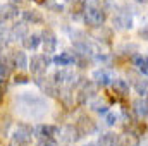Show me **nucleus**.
I'll return each mask as SVG.
<instances>
[{"label": "nucleus", "mask_w": 148, "mask_h": 146, "mask_svg": "<svg viewBox=\"0 0 148 146\" xmlns=\"http://www.w3.org/2000/svg\"><path fill=\"white\" fill-rule=\"evenodd\" d=\"M83 19L88 26H93V28L103 26L107 19V12L102 7L100 0H83Z\"/></svg>", "instance_id": "1"}, {"label": "nucleus", "mask_w": 148, "mask_h": 146, "mask_svg": "<svg viewBox=\"0 0 148 146\" xmlns=\"http://www.w3.org/2000/svg\"><path fill=\"white\" fill-rule=\"evenodd\" d=\"M112 23L117 31H127L133 28V16L127 9H119V10H115Z\"/></svg>", "instance_id": "2"}, {"label": "nucleus", "mask_w": 148, "mask_h": 146, "mask_svg": "<svg viewBox=\"0 0 148 146\" xmlns=\"http://www.w3.org/2000/svg\"><path fill=\"white\" fill-rule=\"evenodd\" d=\"M48 64H50V55L43 53V55H35L31 60H29V71L35 77H43L47 74L48 69Z\"/></svg>", "instance_id": "3"}, {"label": "nucleus", "mask_w": 148, "mask_h": 146, "mask_svg": "<svg viewBox=\"0 0 148 146\" xmlns=\"http://www.w3.org/2000/svg\"><path fill=\"white\" fill-rule=\"evenodd\" d=\"M33 138V127L28 124H19V127L12 134V143L17 146H28Z\"/></svg>", "instance_id": "4"}, {"label": "nucleus", "mask_w": 148, "mask_h": 146, "mask_svg": "<svg viewBox=\"0 0 148 146\" xmlns=\"http://www.w3.org/2000/svg\"><path fill=\"white\" fill-rule=\"evenodd\" d=\"M98 86L95 84V81H88V79H81L79 83V91H77V102L79 103H86L88 98H91L97 93Z\"/></svg>", "instance_id": "5"}, {"label": "nucleus", "mask_w": 148, "mask_h": 146, "mask_svg": "<svg viewBox=\"0 0 148 146\" xmlns=\"http://www.w3.org/2000/svg\"><path fill=\"white\" fill-rule=\"evenodd\" d=\"M41 43H43V52L47 55H52L55 53L57 50V36L52 29H43L41 33Z\"/></svg>", "instance_id": "6"}, {"label": "nucleus", "mask_w": 148, "mask_h": 146, "mask_svg": "<svg viewBox=\"0 0 148 146\" xmlns=\"http://www.w3.org/2000/svg\"><path fill=\"white\" fill-rule=\"evenodd\" d=\"M93 81H95V84L98 86V88H105V86H110L112 81H114V76L109 69H105V67H100L98 71H95L93 72Z\"/></svg>", "instance_id": "7"}, {"label": "nucleus", "mask_w": 148, "mask_h": 146, "mask_svg": "<svg viewBox=\"0 0 148 146\" xmlns=\"http://www.w3.org/2000/svg\"><path fill=\"white\" fill-rule=\"evenodd\" d=\"M76 127H77V131H79L81 136H90V134H93V132L97 131L95 122H93L88 115H81V117L77 119V122H76Z\"/></svg>", "instance_id": "8"}, {"label": "nucleus", "mask_w": 148, "mask_h": 146, "mask_svg": "<svg viewBox=\"0 0 148 146\" xmlns=\"http://www.w3.org/2000/svg\"><path fill=\"white\" fill-rule=\"evenodd\" d=\"M73 46L77 55H83V57H91L93 55V46H91V43L86 38L73 40Z\"/></svg>", "instance_id": "9"}, {"label": "nucleus", "mask_w": 148, "mask_h": 146, "mask_svg": "<svg viewBox=\"0 0 148 146\" xmlns=\"http://www.w3.org/2000/svg\"><path fill=\"white\" fill-rule=\"evenodd\" d=\"M19 16V9L16 7V3H3L0 5V21L7 23V21H12Z\"/></svg>", "instance_id": "10"}, {"label": "nucleus", "mask_w": 148, "mask_h": 146, "mask_svg": "<svg viewBox=\"0 0 148 146\" xmlns=\"http://www.w3.org/2000/svg\"><path fill=\"white\" fill-rule=\"evenodd\" d=\"M57 132H59V129L50 124H40L36 127H33V134L36 138H53Z\"/></svg>", "instance_id": "11"}, {"label": "nucleus", "mask_w": 148, "mask_h": 146, "mask_svg": "<svg viewBox=\"0 0 148 146\" xmlns=\"http://www.w3.org/2000/svg\"><path fill=\"white\" fill-rule=\"evenodd\" d=\"M53 64L57 67H69L76 64V53H71V52H62L59 55L53 57Z\"/></svg>", "instance_id": "12"}, {"label": "nucleus", "mask_w": 148, "mask_h": 146, "mask_svg": "<svg viewBox=\"0 0 148 146\" xmlns=\"http://www.w3.org/2000/svg\"><path fill=\"white\" fill-rule=\"evenodd\" d=\"M131 77H133V81H131V86L134 88V91L138 93V95H147L148 93V81L147 79H143L141 76H138V74L131 72Z\"/></svg>", "instance_id": "13"}, {"label": "nucleus", "mask_w": 148, "mask_h": 146, "mask_svg": "<svg viewBox=\"0 0 148 146\" xmlns=\"http://www.w3.org/2000/svg\"><path fill=\"white\" fill-rule=\"evenodd\" d=\"M28 35H29V33H28V26H26V23L14 24L12 29H10V40H14V41H23Z\"/></svg>", "instance_id": "14"}, {"label": "nucleus", "mask_w": 148, "mask_h": 146, "mask_svg": "<svg viewBox=\"0 0 148 146\" xmlns=\"http://www.w3.org/2000/svg\"><path fill=\"white\" fill-rule=\"evenodd\" d=\"M133 112L138 119H145L148 117V102L145 98H136L133 102Z\"/></svg>", "instance_id": "15"}, {"label": "nucleus", "mask_w": 148, "mask_h": 146, "mask_svg": "<svg viewBox=\"0 0 148 146\" xmlns=\"http://www.w3.org/2000/svg\"><path fill=\"white\" fill-rule=\"evenodd\" d=\"M112 89H114V93L119 95V96H127L131 86H129V83L124 81V79H114V81H112Z\"/></svg>", "instance_id": "16"}, {"label": "nucleus", "mask_w": 148, "mask_h": 146, "mask_svg": "<svg viewBox=\"0 0 148 146\" xmlns=\"http://www.w3.org/2000/svg\"><path fill=\"white\" fill-rule=\"evenodd\" d=\"M23 19H24V23H28V24H41V23H43L41 12H38L35 9L24 10V12H23Z\"/></svg>", "instance_id": "17"}, {"label": "nucleus", "mask_w": 148, "mask_h": 146, "mask_svg": "<svg viewBox=\"0 0 148 146\" xmlns=\"http://www.w3.org/2000/svg\"><path fill=\"white\" fill-rule=\"evenodd\" d=\"M60 134L64 136L62 139L67 141V143H73V141H77L79 138H83V136L79 134V131H77L76 126H67V127H64V129L60 131Z\"/></svg>", "instance_id": "18"}, {"label": "nucleus", "mask_w": 148, "mask_h": 146, "mask_svg": "<svg viewBox=\"0 0 148 146\" xmlns=\"http://www.w3.org/2000/svg\"><path fill=\"white\" fill-rule=\"evenodd\" d=\"M12 65L17 67L19 71H23V69L28 67V57H26V53L23 50H17V52L12 53Z\"/></svg>", "instance_id": "19"}, {"label": "nucleus", "mask_w": 148, "mask_h": 146, "mask_svg": "<svg viewBox=\"0 0 148 146\" xmlns=\"http://www.w3.org/2000/svg\"><path fill=\"white\" fill-rule=\"evenodd\" d=\"M23 45H24V48L26 50H36L38 46L41 45V36L40 35H28V36L23 40Z\"/></svg>", "instance_id": "20"}, {"label": "nucleus", "mask_w": 148, "mask_h": 146, "mask_svg": "<svg viewBox=\"0 0 148 146\" xmlns=\"http://www.w3.org/2000/svg\"><path fill=\"white\" fill-rule=\"evenodd\" d=\"M115 145H119V136L112 134V132H107V134H102L98 138V145L97 146H115Z\"/></svg>", "instance_id": "21"}, {"label": "nucleus", "mask_w": 148, "mask_h": 146, "mask_svg": "<svg viewBox=\"0 0 148 146\" xmlns=\"http://www.w3.org/2000/svg\"><path fill=\"white\" fill-rule=\"evenodd\" d=\"M119 145L121 146H138L140 145V139L134 132H126L119 138Z\"/></svg>", "instance_id": "22"}, {"label": "nucleus", "mask_w": 148, "mask_h": 146, "mask_svg": "<svg viewBox=\"0 0 148 146\" xmlns=\"http://www.w3.org/2000/svg\"><path fill=\"white\" fill-rule=\"evenodd\" d=\"M133 64H134V67H138V71H141L145 65H148V57L143 53H136L133 57Z\"/></svg>", "instance_id": "23"}, {"label": "nucleus", "mask_w": 148, "mask_h": 146, "mask_svg": "<svg viewBox=\"0 0 148 146\" xmlns=\"http://www.w3.org/2000/svg\"><path fill=\"white\" fill-rule=\"evenodd\" d=\"M10 124H12V119H10L9 115H3V117L0 119V136H5V134L9 132Z\"/></svg>", "instance_id": "24"}, {"label": "nucleus", "mask_w": 148, "mask_h": 146, "mask_svg": "<svg viewBox=\"0 0 148 146\" xmlns=\"http://www.w3.org/2000/svg\"><path fill=\"white\" fill-rule=\"evenodd\" d=\"M9 74H10V67L3 60H0V83H3L9 77Z\"/></svg>", "instance_id": "25"}, {"label": "nucleus", "mask_w": 148, "mask_h": 146, "mask_svg": "<svg viewBox=\"0 0 148 146\" xmlns=\"http://www.w3.org/2000/svg\"><path fill=\"white\" fill-rule=\"evenodd\" d=\"M36 146H59L53 138H38Z\"/></svg>", "instance_id": "26"}, {"label": "nucleus", "mask_w": 148, "mask_h": 146, "mask_svg": "<svg viewBox=\"0 0 148 146\" xmlns=\"http://www.w3.org/2000/svg\"><path fill=\"white\" fill-rule=\"evenodd\" d=\"M10 38V31L7 29V26H5V23L3 21H0V43H3V38Z\"/></svg>", "instance_id": "27"}, {"label": "nucleus", "mask_w": 148, "mask_h": 146, "mask_svg": "<svg viewBox=\"0 0 148 146\" xmlns=\"http://www.w3.org/2000/svg\"><path fill=\"white\" fill-rule=\"evenodd\" d=\"M115 122H117V115L112 113V112H107L105 113V124L107 126H115Z\"/></svg>", "instance_id": "28"}, {"label": "nucleus", "mask_w": 148, "mask_h": 146, "mask_svg": "<svg viewBox=\"0 0 148 146\" xmlns=\"http://www.w3.org/2000/svg\"><path fill=\"white\" fill-rule=\"evenodd\" d=\"M14 83H16V84H28V83H29V77L24 76V74H17V76L14 77Z\"/></svg>", "instance_id": "29"}, {"label": "nucleus", "mask_w": 148, "mask_h": 146, "mask_svg": "<svg viewBox=\"0 0 148 146\" xmlns=\"http://www.w3.org/2000/svg\"><path fill=\"white\" fill-rule=\"evenodd\" d=\"M93 110H95V112H98L100 115H102V113L105 115V113L109 112V107H107V105H100V103H98V105H93Z\"/></svg>", "instance_id": "30"}, {"label": "nucleus", "mask_w": 148, "mask_h": 146, "mask_svg": "<svg viewBox=\"0 0 148 146\" xmlns=\"http://www.w3.org/2000/svg\"><path fill=\"white\" fill-rule=\"evenodd\" d=\"M140 36L145 38V40H148V29H140Z\"/></svg>", "instance_id": "31"}, {"label": "nucleus", "mask_w": 148, "mask_h": 146, "mask_svg": "<svg viewBox=\"0 0 148 146\" xmlns=\"http://www.w3.org/2000/svg\"><path fill=\"white\" fill-rule=\"evenodd\" d=\"M140 72H141V74H145V76L148 77V65H145V67H143V69H141Z\"/></svg>", "instance_id": "32"}, {"label": "nucleus", "mask_w": 148, "mask_h": 146, "mask_svg": "<svg viewBox=\"0 0 148 146\" xmlns=\"http://www.w3.org/2000/svg\"><path fill=\"white\" fill-rule=\"evenodd\" d=\"M23 0H10V3H21Z\"/></svg>", "instance_id": "33"}, {"label": "nucleus", "mask_w": 148, "mask_h": 146, "mask_svg": "<svg viewBox=\"0 0 148 146\" xmlns=\"http://www.w3.org/2000/svg\"><path fill=\"white\" fill-rule=\"evenodd\" d=\"M86 146H95V145H86Z\"/></svg>", "instance_id": "34"}, {"label": "nucleus", "mask_w": 148, "mask_h": 146, "mask_svg": "<svg viewBox=\"0 0 148 146\" xmlns=\"http://www.w3.org/2000/svg\"><path fill=\"white\" fill-rule=\"evenodd\" d=\"M0 60H2V55H0Z\"/></svg>", "instance_id": "35"}]
</instances>
